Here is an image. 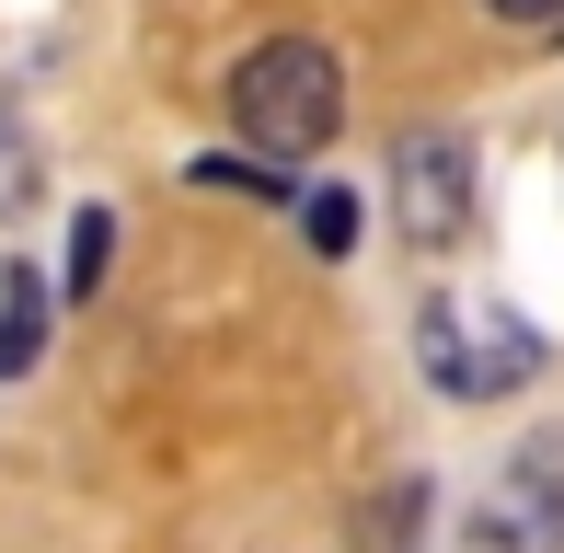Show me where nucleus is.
<instances>
[{
  "label": "nucleus",
  "instance_id": "5",
  "mask_svg": "<svg viewBox=\"0 0 564 553\" xmlns=\"http://www.w3.org/2000/svg\"><path fill=\"white\" fill-rule=\"evenodd\" d=\"M35 358H46V276L0 265V381H23Z\"/></svg>",
  "mask_w": 564,
  "mask_h": 553
},
{
  "label": "nucleus",
  "instance_id": "1",
  "mask_svg": "<svg viewBox=\"0 0 564 553\" xmlns=\"http://www.w3.org/2000/svg\"><path fill=\"white\" fill-rule=\"evenodd\" d=\"M230 128L253 139V162H312V150L346 128V69H335V46L265 35L242 69H230Z\"/></svg>",
  "mask_w": 564,
  "mask_h": 553
},
{
  "label": "nucleus",
  "instance_id": "6",
  "mask_svg": "<svg viewBox=\"0 0 564 553\" xmlns=\"http://www.w3.org/2000/svg\"><path fill=\"white\" fill-rule=\"evenodd\" d=\"M105 254H116V219H105V208H82V219H69V289H82V300L105 289Z\"/></svg>",
  "mask_w": 564,
  "mask_h": 553
},
{
  "label": "nucleus",
  "instance_id": "8",
  "mask_svg": "<svg viewBox=\"0 0 564 553\" xmlns=\"http://www.w3.org/2000/svg\"><path fill=\"white\" fill-rule=\"evenodd\" d=\"M415 508H426V496H415V485H392V496H380L369 519H357V553H403V531H415Z\"/></svg>",
  "mask_w": 564,
  "mask_h": 553
},
{
  "label": "nucleus",
  "instance_id": "3",
  "mask_svg": "<svg viewBox=\"0 0 564 553\" xmlns=\"http://www.w3.org/2000/svg\"><path fill=\"white\" fill-rule=\"evenodd\" d=\"M392 219H403L415 254H449L473 231V139L460 128H415L392 150Z\"/></svg>",
  "mask_w": 564,
  "mask_h": 553
},
{
  "label": "nucleus",
  "instance_id": "2",
  "mask_svg": "<svg viewBox=\"0 0 564 553\" xmlns=\"http://www.w3.org/2000/svg\"><path fill=\"white\" fill-rule=\"evenodd\" d=\"M415 358H426V381H438L449 404H496V392H519L530 369H542V335H530L519 312H484V300H426L415 312Z\"/></svg>",
  "mask_w": 564,
  "mask_h": 553
},
{
  "label": "nucleus",
  "instance_id": "10",
  "mask_svg": "<svg viewBox=\"0 0 564 553\" xmlns=\"http://www.w3.org/2000/svg\"><path fill=\"white\" fill-rule=\"evenodd\" d=\"M484 12H496V23H553L564 0H484Z\"/></svg>",
  "mask_w": 564,
  "mask_h": 553
},
{
  "label": "nucleus",
  "instance_id": "7",
  "mask_svg": "<svg viewBox=\"0 0 564 553\" xmlns=\"http://www.w3.org/2000/svg\"><path fill=\"white\" fill-rule=\"evenodd\" d=\"M300 231H312V254H346V242H357V196H346V185L300 196Z\"/></svg>",
  "mask_w": 564,
  "mask_h": 553
},
{
  "label": "nucleus",
  "instance_id": "9",
  "mask_svg": "<svg viewBox=\"0 0 564 553\" xmlns=\"http://www.w3.org/2000/svg\"><path fill=\"white\" fill-rule=\"evenodd\" d=\"M185 185H219V196H289V185H276V162H196Z\"/></svg>",
  "mask_w": 564,
  "mask_h": 553
},
{
  "label": "nucleus",
  "instance_id": "4",
  "mask_svg": "<svg viewBox=\"0 0 564 553\" xmlns=\"http://www.w3.org/2000/svg\"><path fill=\"white\" fill-rule=\"evenodd\" d=\"M496 542H564V426L519 449V485L496 508Z\"/></svg>",
  "mask_w": 564,
  "mask_h": 553
}]
</instances>
